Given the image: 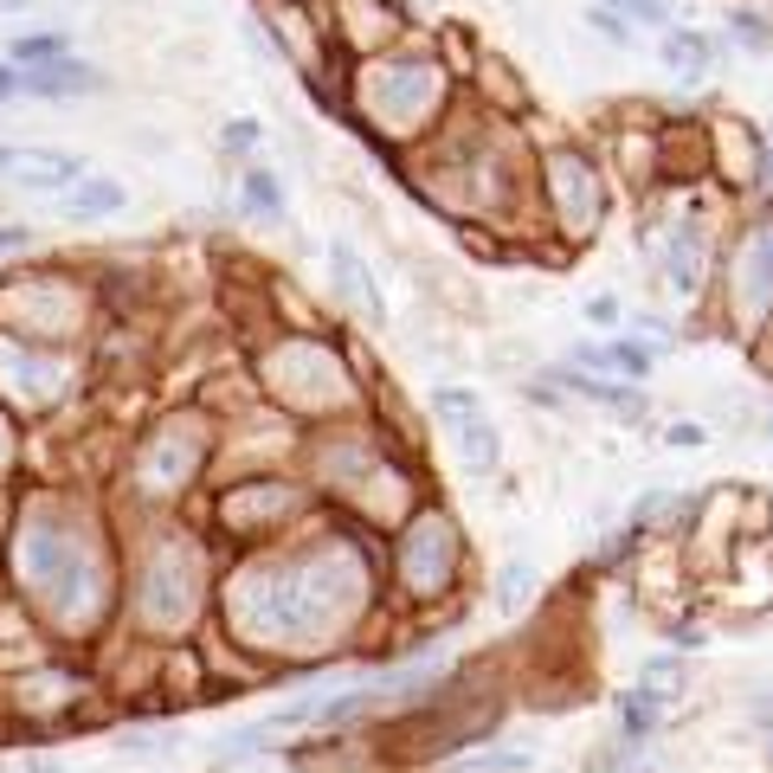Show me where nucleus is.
I'll use <instances>...</instances> for the list:
<instances>
[{
	"label": "nucleus",
	"instance_id": "1",
	"mask_svg": "<svg viewBox=\"0 0 773 773\" xmlns=\"http://www.w3.org/2000/svg\"><path fill=\"white\" fill-rule=\"evenodd\" d=\"M0 174H7V188L52 194V188H77L84 181V161L59 155V148H0Z\"/></svg>",
	"mask_w": 773,
	"mask_h": 773
},
{
	"label": "nucleus",
	"instance_id": "2",
	"mask_svg": "<svg viewBox=\"0 0 773 773\" xmlns=\"http://www.w3.org/2000/svg\"><path fill=\"white\" fill-rule=\"evenodd\" d=\"M104 71L52 59V65H20V97H97Z\"/></svg>",
	"mask_w": 773,
	"mask_h": 773
},
{
	"label": "nucleus",
	"instance_id": "3",
	"mask_svg": "<svg viewBox=\"0 0 773 773\" xmlns=\"http://www.w3.org/2000/svg\"><path fill=\"white\" fill-rule=\"evenodd\" d=\"M548 387H573V400H593V407H606V413H619V420H638V413H644V394L619 387V381H593V374H580V367H555Z\"/></svg>",
	"mask_w": 773,
	"mask_h": 773
},
{
	"label": "nucleus",
	"instance_id": "4",
	"mask_svg": "<svg viewBox=\"0 0 773 773\" xmlns=\"http://www.w3.org/2000/svg\"><path fill=\"white\" fill-rule=\"evenodd\" d=\"M329 271H336V290L349 297L361 316H374V323L387 316V303H381V290H374V278H367V265L354 258V245H342V239L329 245Z\"/></svg>",
	"mask_w": 773,
	"mask_h": 773
},
{
	"label": "nucleus",
	"instance_id": "5",
	"mask_svg": "<svg viewBox=\"0 0 773 773\" xmlns=\"http://www.w3.org/2000/svg\"><path fill=\"white\" fill-rule=\"evenodd\" d=\"M123 201H130V194H123V181L90 174V181H77V188H71L59 207H65V219H104V213H117Z\"/></svg>",
	"mask_w": 773,
	"mask_h": 773
},
{
	"label": "nucleus",
	"instance_id": "6",
	"mask_svg": "<svg viewBox=\"0 0 773 773\" xmlns=\"http://www.w3.org/2000/svg\"><path fill=\"white\" fill-rule=\"evenodd\" d=\"M458 458L471 464V471H496L503 464V432L491 420H464L458 425Z\"/></svg>",
	"mask_w": 773,
	"mask_h": 773
},
{
	"label": "nucleus",
	"instance_id": "7",
	"mask_svg": "<svg viewBox=\"0 0 773 773\" xmlns=\"http://www.w3.org/2000/svg\"><path fill=\"white\" fill-rule=\"evenodd\" d=\"M664 59L684 71V77H703V71L715 65V46H709L703 33H690V26H671V33H664Z\"/></svg>",
	"mask_w": 773,
	"mask_h": 773
},
{
	"label": "nucleus",
	"instance_id": "8",
	"mask_svg": "<svg viewBox=\"0 0 773 773\" xmlns=\"http://www.w3.org/2000/svg\"><path fill=\"white\" fill-rule=\"evenodd\" d=\"M529 768H535V748H484V754H464L445 773H529Z\"/></svg>",
	"mask_w": 773,
	"mask_h": 773
},
{
	"label": "nucleus",
	"instance_id": "9",
	"mask_svg": "<svg viewBox=\"0 0 773 773\" xmlns=\"http://www.w3.org/2000/svg\"><path fill=\"white\" fill-rule=\"evenodd\" d=\"M580 361H593V367H619V374H651V354L638 349V342H613V349H580Z\"/></svg>",
	"mask_w": 773,
	"mask_h": 773
},
{
	"label": "nucleus",
	"instance_id": "10",
	"mask_svg": "<svg viewBox=\"0 0 773 773\" xmlns=\"http://www.w3.org/2000/svg\"><path fill=\"white\" fill-rule=\"evenodd\" d=\"M529 587H535V567L509 561L496 573V613H522V600H529Z\"/></svg>",
	"mask_w": 773,
	"mask_h": 773
},
{
	"label": "nucleus",
	"instance_id": "11",
	"mask_svg": "<svg viewBox=\"0 0 773 773\" xmlns=\"http://www.w3.org/2000/svg\"><path fill=\"white\" fill-rule=\"evenodd\" d=\"M657 715H664V703H657V697H651V690H644V697H619V728H626V735H651V728H657Z\"/></svg>",
	"mask_w": 773,
	"mask_h": 773
},
{
	"label": "nucleus",
	"instance_id": "12",
	"mask_svg": "<svg viewBox=\"0 0 773 773\" xmlns=\"http://www.w3.org/2000/svg\"><path fill=\"white\" fill-rule=\"evenodd\" d=\"M741 278L754 283V297H768V290H773V226L754 239V245H748V258H741Z\"/></svg>",
	"mask_w": 773,
	"mask_h": 773
},
{
	"label": "nucleus",
	"instance_id": "13",
	"mask_svg": "<svg viewBox=\"0 0 773 773\" xmlns=\"http://www.w3.org/2000/svg\"><path fill=\"white\" fill-rule=\"evenodd\" d=\"M245 207H252V213H283V188H278V174L252 168V174H245Z\"/></svg>",
	"mask_w": 773,
	"mask_h": 773
},
{
	"label": "nucleus",
	"instance_id": "14",
	"mask_svg": "<svg viewBox=\"0 0 773 773\" xmlns=\"http://www.w3.org/2000/svg\"><path fill=\"white\" fill-rule=\"evenodd\" d=\"M432 407H438V413H445V420H478V394H471V387H438V394H432Z\"/></svg>",
	"mask_w": 773,
	"mask_h": 773
},
{
	"label": "nucleus",
	"instance_id": "15",
	"mask_svg": "<svg viewBox=\"0 0 773 773\" xmlns=\"http://www.w3.org/2000/svg\"><path fill=\"white\" fill-rule=\"evenodd\" d=\"M728 26H735V39L748 46V52H773V33L761 13H728Z\"/></svg>",
	"mask_w": 773,
	"mask_h": 773
},
{
	"label": "nucleus",
	"instance_id": "16",
	"mask_svg": "<svg viewBox=\"0 0 773 773\" xmlns=\"http://www.w3.org/2000/svg\"><path fill=\"white\" fill-rule=\"evenodd\" d=\"M671 278H677V290H697V258H690V232H677V239H671Z\"/></svg>",
	"mask_w": 773,
	"mask_h": 773
},
{
	"label": "nucleus",
	"instance_id": "17",
	"mask_svg": "<svg viewBox=\"0 0 773 773\" xmlns=\"http://www.w3.org/2000/svg\"><path fill=\"white\" fill-rule=\"evenodd\" d=\"M587 26H600V39H613V46H632V26L619 13H587Z\"/></svg>",
	"mask_w": 773,
	"mask_h": 773
},
{
	"label": "nucleus",
	"instance_id": "18",
	"mask_svg": "<svg viewBox=\"0 0 773 773\" xmlns=\"http://www.w3.org/2000/svg\"><path fill=\"white\" fill-rule=\"evenodd\" d=\"M226 148H239V155H245V148H258V123H252V117L226 123Z\"/></svg>",
	"mask_w": 773,
	"mask_h": 773
},
{
	"label": "nucleus",
	"instance_id": "19",
	"mask_svg": "<svg viewBox=\"0 0 773 773\" xmlns=\"http://www.w3.org/2000/svg\"><path fill=\"white\" fill-rule=\"evenodd\" d=\"M664 438H671V445H677V451H697V445H703L709 432H703V425H690V420H684V425H671V432H664Z\"/></svg>",
	"mask_w": 773,
	"mask_h": 773
},
{
	"label": "nucleus",
	"instance_id": "20",
	"mask_svg": "<svg viewBox=\"0 0 773 773\" xmlns=\"http://www.w3.org/2000/svg\"><path fill=\"white\" fill-rule=\"evenodd\" d=\"M26 245H33V226H13V219H7V226H0V252H26Z\"/></svg>",
	"mask_w": 773,
	"mask_h": 773
},
{
	"label": "nucleus",
	"instance_id": "21",
	"mask_svg": "<svg viewBox=\"0 0 773 773\" xmlns=\"http://www.w3.org/2000/svg\"><path fill=\"white\" fill-rule=\"evenodd\" d=\"M7 97H20V71L13 65H0V104H7Z\"/></svg>",
	"mask_w": 773,
	"mask_h": 773
},
{
	"label": "nucleus",
	"instance_id": "22",
	"mask_svg": "<svg viewBox=\"0 0 773 773\" xmlns=\"http://www.w3.org/2000/svg\"><path fill=\"white\" fill-rule=\"evenodd\" d=\"M0 7H33V0H0Z\"/></svg>",
	"mask_w": 773,
	"mask_h": 773
},
{
	"label": "nucleus",
	"instance_id": "23",
	"mask_svg": "<svg viewBox=\"0 0 773 773\" xmlns=\"http://www.w3.org/2000/svg\"><path fill=\"white\" fill-rule=\"evenodd\" d=\"M664 7H671V0H664Z\"/></svg>",
	"mask_w": 773,
	"mask_h": 773
}]
</instances>
